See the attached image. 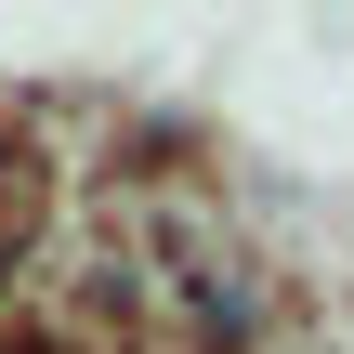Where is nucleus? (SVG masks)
<instances>
[{
    "instance_id": "f03ea898",
    "label": "nucleus",
    "mask_w": 354,
    "mask_h": 354,
    "mask_svg": "<svg viewBox=\"0 0 354 354\" xmlns=\"http://www.w3.org/2000/svg\"><path fill=\"white\" fill-rule=\"evenodd\" d=\"M0 354H53V342H39V328H13V342H0Z\"/></svg>"
},
{
    "instance_id": "f257e3e1",
    "label": "nucleus",
    "mask_w": 354,
    "mask_h": 354,
    "mask_svg": "<svg viewBox=\"0 0 354 354\" xmlns=\"http://www.w3.org/2000/svg\"><path fill=\"white\" fill-rule=\"evenodd\" d=\"M184 315H197L210 354H236V342H263L276 289H263V263H197V276H184Z\"/></svg>"
}]
</instances>
